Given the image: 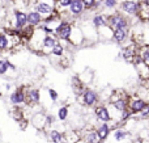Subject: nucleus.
Here are the masks:
<instances>
[{
	"mask_svg": "<svg viewBox=\"0 0 149 143\" xmlns=\"http://www.w3.org/2000/svg\"><path fill=\"white\" fill-rule=\"evenodd\" d=\"M107 25L115 30V29H128L131 22L126 15L116 11V12L107 15Z\"/></svg>",
	"mask_w": 149,
	"mask_h": 143,
	"instance_id": "obj_1",
	"label": "nucleus"
},
{
	"mask_svg": "<svg viewBox=\"0 0 149 143\" xmlns=\"http://www.w3.org/2000/svg\"><path fill=\"white\" fill-rule=\"evenodd\" d=\"M46 36H47V33L42 28H39V26H38V28L34 29L33 36H31V38L29 39V42H28L29 50H31V51H34V53H39V54H41L42 49H43V42H45Z\"/></svg>",
	"mask_w": 149,
	"mask_h": 143,
	"instance_id": "obj_2",
	"label": "nucleus"
},
{
	"mask_svg": "<svg viewBox=\"0 0 149 143\" xmlns=\"http://www.w3.org/2000/svg\"><path fill=\"white\" fill-rule=\"evenodd\" d=\"M79 25H80V28H81L82 33H84V36H85L86 45L88 43H95L97 41H100V37H98V29L93 25V22H92L90 18H85V20H82Z\"/></svg>",
	"mask_w": 149,
	"mask_h": 143,
	"instance_id": "obj_3",
	"label": "nucleus"
},
{
	"mask_svg": "<svg viewBox=\"0 0 149 143\" xmlns=\"http://www.w3.org/2000/svg\"><path fill=\"white\" fill-rule=\"evenodd\" d=\"M132 135L128 130H127L124 126H118V128L113 129L110 137H109V141L106 143H132Z\"/></svg>",
	"mask_w": 149,
	"mask_h": 143,
	"instance_id": "obj_4",
	"label": "nucleus"
},
{
	"mask_svg": "<svg viewBox=\"0 0 149 143\" xmlns=\"http://www.w3.org/2000/svg\"><path fill=\"white\" fill-rule=\"evenodd\" d=\"M100 96L92 88H85V91L79 96V101L81 105L86 108H94L100 104Z\"/></svg>",
	"mask_w": 149,
	"mask_h": 143,
	"instance_id": "obj_5",
	"label": "nucleus"
},
{
	"mask_svg": "<svg viewBox=\"0 0 149 143\" xmlns=\"http://www.w3.org/2000/svg\"><path fill=\"white\" fill-rule=\"evenodd\" d=\"M73 26H74L73 21H70V20L63 18V20L60 21L59 26H58L56 32H55L56 38L59 39V41H62V42H68V41H70L71 34H72Z\"/></svg>",
	"mask_w": 149,
	"mask_h": 143,
	"instance_id": "obj_6",
	"label": "nucleus"
},
{
	"mask_svg": "<svg viewBox=\"0 0 149 143\" xmlns=\"http://www.w3.org/2000/svg\"><path fill=\"white\" fill-rule=\"evenodd\" d=\"M10 25H12V28L17 29V30H24L28 26V11L16 8L12 13Z\"/></svg>",
	"mask_w": 149,
	"mask_h": 143,
	"instance_id": "obj_7",
	"label": "nucleus"
},
{
	"mask_svg": "<svg viewBox=\"0 0 149 143\" xmlns=\"http://www.w3.org/2000/svg\"><path fill=\"white\" fill-rule=\"evenodd\" d=\"M33 8L43 17H49L55 12V1L54 0H38L33 5Z\"/></svg>",
	"mask_w": 149,
	"mask_h": 143,
	"instance_id": "obj_8",
	"label": "nucleus"
},
{
	"mask_svg": "<svg viewBox=\"0 0 149 143\" xmlns=\"http://www.w3.org/2000/svg\"><path fill=\"white\" fill-rule=\"evenodd\" d=\"M119 12L124 13L127 17L137 16L139 12V0H122L119 4Z\"/></svg>",
	"mask_w": 149,
	"mask_h": 143,
	"instance_id": "obj_9",
	"label": "nucleus"
},
{
	"mask_svg": "<svg viewBox=\"0 0 149 143\" xmlns=\"http://www.w3.org/2000/svg\"><path fill=\"white\" fill-rule=\"evenodd\" d=\"M93 112H94V116L97 117V120L101 121V122H105V123L113 122V117H111L109 105L105 104V102H100L97 107H94Z\"/></svg>",
	"mask_w": 149,
	"mask_h": 143,
	"instance_id": "obj_10",
	"label": "nucleus"
},
{
	"mask_svg": "<svg viewBox=\"0 0 149 143\" xmlns=\"http://www.w3.org/2000/svg\"><path fill=\"white\" fill-rule=\"evenodd\" d=\"M149 102L147 100L141 99L140 96H134V97H130V101H128V109L132 112V114H140L145 108L148 107Z\"/></svg>",
	"mask_w": 149,
	"mask_h": 143,
	"instance_id": "obj_11",
	"label": "nucleus"
},
{
	"mask_svg": "<svg viewBox=\"0 0 149 143\" xmlns=\"http://www.w3.org/2000/svg\"><path fill=\"white\" fill-rule=\"evenodd\" d=\"M68 43L72 45V46H74V47H79V46H82V45H86L85 36H84L81 28H80V25L77 22H74L73 30H72V34H71V37H70Z\"/></svg>",
	"mask_w": 149,
	"mask_h": 143,
	"instance_id": "obj_12",
	"label": "nucleus"
},
{
	"mask_svg": "<svg viewBox=\"0 0 149 143\" xmlns=\"http://www.w3.org/2000/svg\"><path fill=\"white\" fill-rule=\"evenodd\" d=\"M25 101H26V89L24 87H18L9 95V102L12 105H15V107H20V105L25 104Z\"/></svg>",
	"mask_w": 149,
	"mask_h": 143,
	"instance_id": "obj_13",
	"label": "nucleus"
},
{
	"mask_svg": "<svg viewBox=\"0 0 149 143\" xmlns=\"http://www.w3.org/2000/svg\"><path fill=\"white\" fill-rule=\"evenodd\" d=\"M39 102H41V91L33 87L26 89V107H37Z\"/></svg>",
	"mask_w": 149,
	"mask_h": 143,
	"instance_id": "obj_14",
	"label": "nucleus"
},
{
	"mask_svg": "<svg viewBox=\"0 0 149 143\" xmlns=\"http://www.w3.org/2000/svg\"><path fill=\"white\" fill-rule=\"evenodd\" d=\"M30 122L37 130H45L47 129V114L42 112H37L31 116Z\"/></svg>",
	"mask_w": 149,
	"mask_h": 143,
	"instance_id": "obj_15",
	"label": "nucleus"
},
{
	"mask_svg": "<svg viewBox=\"0 0 149 143\" xmlns=\"http://www.w3.org/2000/svg\"><path fill=\"white\" fill-rule=\"evenodd\" d=\"M59 42V39L56 38V36L55 34H47L46 38H45V42H43V49H42V55H45V57H49V55H51L52 50H54V47L56 46V43Z\"/></svg>",
	"mask_w": 149,
	"mask_h": 143,
	"instance_id": "obj_16",
	"label": "nucleus"
},
{
	"mask_svg": "<svg viewBox=\"0 0 149 143\" xmlns=\"http://www.w3.org/2000/svg\"><path fill=\"white\" fill-rule=\"evenodd\" d=\"M137 49H139V47H136L135 45L124 46V47H122L119 57L123 58V59L126 60V62L134 63V59H135V57H136V54H137Z\"/></svg>",
	"mask_w": 149,
	"mask_h": 143,
	"instance_id": "obj_17",
	"label": "nucleus"
},
{
	"mask_svg": "<svg viewBox=\"0 0 149 143\" xmlns=\"http://www.w3.org/2000/svg\"><path fill=\"white\" fill-rule=\"evenodd\" d=\"M13 46H17L16 41L7 34L5 32H0V51H7V50H10Z\"/></svg>",
	"mask_w": 149,
	"mask_h": 143,
	"instance_id": "obj_18",
	"label": "nucleus"
},
{
	"mask_svg": "<svg viewBox=\"0 0 149 143\" xmlns=\"http://www.w3.org/2000/svg\"><path fill=\"white\" fill-rule=\"evenodd\" d=\"M43 16L39 15L34 8L31 9H28V25L33 26V28H38L42 22H43Z\"/></svg>",
	"mask_w": 149,
	"mask_h": 143,
	"instance_id": "obj_19",
	"label": "nucleus"
},
{
	"mask_svg": "<svg viewBox=\"0 0 149 143\" xmlns=\"http://www.w3.org/2000/svg\"><path fill=\"white\" fill-rule=\"evenodd\" d=\"M85 5L81 0H73L72 4L70 7V11H68L67 15H70L71 17L76 18V17H81V15L85 12Z\"/></svg>",
	"mask_w": 149,
	"mask_h": 143,
	"instance_id": "obj_20",
	"label": "nucleus"
},
{
	"mask_svg": "<svg viewBox=\"0 0 149 143\" xmlns=\"http://www.w3.org/2000/svg\"><path fill=\"white\" fill-rule=\"evenodd\" d=\"M72 1L73 0H58V1L55 3V11L62 16V18L64 17V15H67L68 13Z\"/></svg>",
	"mask_w": 149,
	"mask_h": 143,
	"instance_id": "obj_21",
	"label": "nucleus"
},
{
	"mask_svg": "<svg viewBox=\"0 0 149 143\" xmlns=\"http://www.w3.org/2000/svg\"><path fill=\"white\" fill-rule=\"evenodd\" d=\"M71 87H72V91L74 92V95H76L77 97H79L80 95L85 91V88H86V87H85V84L80 80L79 75H74V76L71 78Z\"/></svg>",
	"mask_w": 149,
	"mask_h": 143,
	"instance_id": "obj_22",
	"label": "nucleus"
},
{
	"mask_svg": "<svg viewBox=\"0 0 149 143\" xmlns=\"http://www.w3.org/2000/svg\"><path fill=\"white\" fill-rule=\"evenodd\" d=\"M90 20H92L93 25H94L97 29L107 25V16H106L105 13H102V12H97L92 18H90Z\"/></svg>",
	"mask_w": 149,
	"mask_h": 143,
	"instance_id": "obj_23",
	"label": "nucleus"
},
{
	"mask_svg": "<svg viewBox=\"0 0 149 143\" xmlns=\"http://www.w3.org/2000/svg\"><path fill=\"white\" fill-rule=\"evenodd\" d=\"M79 78H80V80L85 84V87H86V86H89L93 81V79H94V71L90 67H86L84 71H81V72L79 74Z\"/></svg>",
	"mask_w": 149,
	"mask_h": 143,
	"instance_id": "obj_24",
	"label": "nucleus"
},
{
	"mask_svg": "<svg viewBox=\"0 0 149 143\" xmlns=\"http://www.w3.org/2000/svg\"><path fill=\"white\" fill-rule=\"evenodd\" d=\"M141 21H149V5L144 0H139V12L137 16Z\"/></svg>",
	"mask_w": 149,
	"mask_h": 143,
	"instance_id": "obj_25",
	"label": "nucleus"
},
{
	"mask_svg": "<svg viewBox=\"0 0 149 143\" xmlns=\"http://www.w3.org/2000/svg\"><path fill=\"white\" fill-rule=\"evenodd\" d=\"M119 0H103L102 1V13H105V11H107V15L110 13H114L116 12V9L119 8Z\"/></svg>",
	"mask_w": 149,
	"mask_h": 143,
	"instance_id": "obj_26",
	"label": "nucleus"
},
{
	"mask_svg": "<svg viewBox=\"0 0 149 143\" xmlns=\"http://www.w3.org/2000/svg\"><path fill=\"white\" fill-rule=\"evenodd\" d=\"M128 29H115L113 34V41L116 43H123L128 38Z\"/></svg>",
	"mask_w": 149,
	"mask_h": 143,
	"instance_id": "obj_27",
	"label": "nucleus"
},
{
	"mask_svg": "<svg viewBox=\"0 0 149 143\" xmlns=\"http://www.w3.org/2000/svg\"><path fill=\"white\" fill-rule=\"evenodd\" d=\"M47 135H49V139L52 143H64V134L62 131H59L58 129H50Z\"/></svg>",
	"mask_w": 149,
	"mask_h": 143,
	"instance_id": "obj_28",
	"label": "nucleus"
},
{
	"mask_svg": "<svg viewBox=\"0 0 149 143\" xmlns=\"http://www.w3.org/2000/svg\"><path fill=\"white\" fill-rule=\"evenodd\" d=\"M113 34H114V29H111L109 25L102 26V28L98 29V37L102 41H110V39H113Z\"/></svg>",
	"mask_w": 149,
	"mask_h": 143,
	"instance_id": "obj_29",
	"label": "nucleus"
},
{
	"mask_svg": "<svg viewBox=\"0 0 149 143\" xmlns=\"http://www.w3.org/2000/svg\"><path fill=\"white\" fill-rule=\"evenodd\" d=\"M84 138V143H101L100 138L97 135V131L95 129H92V130H86L82 135Z\"/></svg>",
	"mask_w": 149,
	"mask_h": 143,
	"instance_id": "obj_30",
	"label": "nucleus"
},
{
	"mask_svg": "<svg viewBox=\"0 0 149 143\" xmlns=\"http://www.w3.org/2000/svg\"><path fill=\"white\" fill-rule=\"evenodd\" d=\"M65 43H68V42H62V41L58 42L56 46H55L54 50H52L51 55H54V57L62 59V58L64 57V54H65Z\"/></svg>",
	"mask_w": 149,
	"mask_h": 143,
	"instance_id": "obj_31",
	"label": "nucleus"
},
{
	"mask_svg": "<svg viewBox=\"0 0 149 143\" xmlns=\"http://www.w3.org/2000/svg\"><path fill=\"white\" fill-rule=\"evenodd\" d=\"M70 116V109H68L67 105H62V107L58 108V113H56V118L60 122H65Z\"/></svg>",
	"mask_w": 149,
	"mask_h": 143,
	"instance_id": "obj_32",
	"label": "nucleus"
},
{
	"mask_svg": "<svg viewBox=\"0 0 149 143\" xmlns=\"http://www.w3.org/2000/svg\"><path fill=\"white\" fill-rule=\"evenodd\" d=\"M81 141V137L76 131H67L64 134V143H79Z\"/></svg>",
	"mask_w": 149,
	"mask_h": 143,
	"instance_id": "obj_33",
	"label": "nucleus"
},
{
	"mask_svg": "<svg viewBox=\"0 0 149 143\" xmlns=\"http://www.w3.org/2000/svg\"><path fill=\"white\" fill-rule=\"evenodd\" d=\"M137 53H139V55L141 57V59L144 60L145 64L149 66V45H143V46H139Z\"/></svg>",
	"mask_w": 149,
	"mask_h": 143,
	"instance_id": "obj_34",
	"label": "nucleus"
},
{
	"mask_svg": "<svg viewBox=\"0 0 149 143\" xmlns=\"http://www.w3.org/2000/svg\"><path fill=\"white\" fill-rule=\"evenodd\" d=\"M46 92H47V95H49V99L51 100V102H56L58 101V99H59V93H58L54 88H47Z\"/></svg>",
	"mask_w": 149,
	"mask_h": 143,
	"instance_id": "obj_35",
	"label": "nucleus"
},
{
	"mask_svg": "<svg viewBox=\"0 0 149 143\" xmlns=\"http://www.w3.org/2000/svg\"><path fill=\"white\" fill-rule=\"evenodd\" d=\"M0 75L1 76L9 75V70H8V67H7L5 59H0Z\"/></svg>",
	"mask_w": 149,
	"mask_h": 143,
	"instance_id": "obj_36",
	"label": "nucleus"
},
{
	"mask_svg": "<svg viewBox=\"0 0 149 143\" xmlns=\"http://www.w3.org/2000/svg\"><path fill=\"white\" fill-rule=\"evenodd\" d=\"M97 1H98V0H82V3H84L85 9H86V11H92V8L94 7Z\"/></svg>",
	"mask_w": 149,
	"mask_h": 143,
	"instance_id": "obj_37",
	"label": "nucleus"
},
{
	"mask_svg": "<svg viewBox=\"0 0 149 143\" xmlns=\"http://www.w3.org/2000/svg\"><path fill=\"white\" fill-rule=\"evenodd\" d=\"M55 120H56V117H55L54 114H47V128L51 126V125H54Z\"/></svg>",
	"mask_w": 149,
	"mask_h": 143,
	"instance_id": "obj_38",
	"label": "nucleus"
},
{
	"mask_svg": "<svg viewBox=\"0 0 149 143\" xmlns=\"http://www.w3.org/2000/svg\"><path fill=\"white\" fill-rule=\"evenodd\" d=\"M139 116H140V117H141V118H147V117H149V104H148V107L145 108V109L143 110V112L140 113Z\"/></svg>",
	"mask_w": 149,
	"mask_h": 143,
	"instance_id": "obj_39",
	"label": "nucleus"
},
{
	"mask_svg": "<svg viewBox=\"0 0 149 143\" xmlns=\"http://www.w3.org/2000/svg\"><path fill=\"white\" fill-rule=\"evenodd\" d=\"M25 1H26V4H28V5H34L37 1H38V0H25Z\"/></svg>",
	"mask_w": 149,
	"mask_h": 143,
	"instance_id": "obj_40",
	"label": "nucleus"
},
{
	"mask_svg": "<svg viewBox=\"0 0 149 143\" xmlns=\"http://www.w3.org/2000/svg\"><path fill=\"white\" fill-rule=\"evenodd\" d=\"M4 88L7 89V91H10V89H12V84H10V83H7V84L4 86Z\"/></svg>",
	"mask_w": 149,
	"mask_h": 143,
	"instance_id": "obj_41",
	"label": "nucleus"
},
{
	"mask_svg": "<svg viewBox=\"0 0 149 143\" xmlns=\"http://www.w3.org/2000/svg\"><path fill=\"white\" fill-rule=\"evenodd\" d=\"M136 143H145V142H143V141H137ZM147 143H148V141H147Z\"/></svg>",
	"mask_w": 149,
	"mask_h": 143,
	"instance_id": "obj_42",
	"label": "nucleus"
},
{
	"mask_svg": "<svg viewBox=\"0 0 149 143\" xmlns=\"http://www.w3.org/2000/svg\"><path fill=\"white\" fill-rule=\"evenodd\" d=\"M1 97H3V93H1V92H0V99H1Z\"/></svg>",
	"mask_w": 149,
	"mask_h": 143,
	"instance_id": "obj_43",
	"label": "nucleus"
},
{
	"mask_svg": "<svg viewBox=\"0 0 149 143\" xmlns=\"http://www.w3.org/2000/svg\"><path fill=\"white\" fill-rule=\"evenodd\" d=\"M54 1H55V3H56V1H58V0H54Z\"/></svg>",
	"mask_w": 149,
	"mask_h": 143,
	"instance_id": "obj_44",
	"label": "nucleus"
},
{
	"mask_svg": "<svg viewBox=\"0 0 149 143\" xmlns=\"http://www.w3.org/2000/svg\"><path fill=\"white\" fill-rule=\"evenodd\" d=\"M0 3H1V0H0Z\"/></svg>",
	"mask_w": 149,
	"mask_h": 143,
	"instance_id": "obj_45",
	"label": "nucleus"
},
{
	"mask_svg": "<svg viewBox=\"0 0 149 143\" xmlns=\"http://www.w3.org/2000/svg\"><path fill=\"white\" fill-rule=\"evenodd\" d=\"M81 1H82V0H81Z\"/></svg>",
	"mask_w": 149,
	"mask_h": 143,
	"instance_id": "obj_46",
	"label": "nucleus"
}]
</instances>
